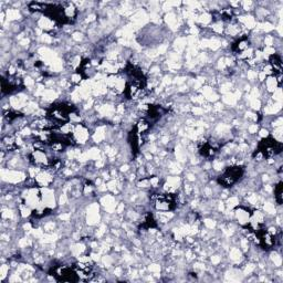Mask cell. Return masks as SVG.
I'll use <instances>...</instances> for the list:
<instances>
[{"label": "cell", "instance_id": "cell-1", "mask_svg": "<svg viewBox=\"0 0 283 283\" xmlns=\"http://www.w3.org/2000/svg\"><path fill=\"white\" fill-rule=\"evenodd\" d=\"M49 115L52 118V121H54L57 123H59V122H67V117H69L67 113L65 112V106H63L62 104L51 108Z\"/></svg>", "mask_w": 283, "mask_h": 283}, {"label": "cell", "instance_id": "cell-2", "mask_svg": "<svg viewBox=\"0 0 283 283\" xmlns=\"http://www.w3.org/2000/svg\"><path fill=\"white\" fill-rule=\"evenodd\" d=\"M1 174H2V179L3 180H7L9 183H19V182L25 180V174L21 173V172L2 169Z\"/></svg>", "mask_w": 283, "mask_h": 283}, {"label": "cell", "instance_id": "cell-3", "mask_svg": "<svg viewBox=\"0 0 283 283\" xmlns=\"http://www.w3.org/2000/svg\"><path fill=\"white\" fill-rule=\"evenodd\" d=\"M73 136H74V139L77 143L84 144L89 138V129L82 124L76 125L74 128V132H73Z\"/></svg>", "mask_w": 283, "mask_h": 283}, {"label": "cell", "instance_id": "cell-4", "mask_svg": "<svg viewBox=\"0 0 283 283\" xmlns=\"http://www.w3.org/2000/svg\"><path fill=\"white\" fill-rule=\"evenodd\" d=\"M31 159L37 166H47L49 164V158L47 154L40 150H34L31 153Z\"/></svg>", "mask_w": 283, "mask_h": 283}, {"label": "cell", "instance_id": "cell-5", "mask_svg": "<svg viewBox=\"0 0 283 283\" xmlns=\"http://www.w3.org/2000/svg\"><path fill=\"white\" fill-rule=\"evenodd\" d=\"M34 178H35V184L40 187H47L53 182V177L49 172H40Z\"/></svg>", "mask_w": 283, "mask_h": 283}, {"label": "cell", "instance_id": "cell-6", "mask_svg": "<svg viewBox=\"0 0 283 283\" xmlns=\"http://www.w3.org/2000/svg\"><path fill=\"white\" fill-rule=\"evenodd\" d=\"M234 215H236V218H237V220H238V222L242 226H246L249 224L250 221V214L249 211L247 210L246 208H238L236 210V212H234Z\"/></svg>", "mask_w": 283, "mask_h": 283}, {"label": "cell", "instance_id": "cell-7", "mask_svg": "<svg viewBox=\"0 0 283 283\" xmlns=\"http://www.w3.org/2000/svg\"><path fill=\"white\" fill-rule=\"evenodd\" d=\"M38 25L45 31H51L54 28V21L49 17H41L38 21Z\"/></svg>", "mask_w": 283, "mask_h": 283}, {"label": "cell", "instance_id": "cell-8", "mask_svg": "<svg viewBox=\"0 0 283 283\" xmlns=\"http://www.w3.org/2000/svg\"><path fill=\"white\" fill-rule=\"evenodd\" d=\"M278 81H276V76H272L269 75L266 79V90L269 92H274L278 89Z\"/></svg>", "mask_w": 283, "mask_h": 283}, {"label": "cell", "instance_id": "cell-9", "mask_svg": "<svg viewBox=\"0 0 283 283\" xmlns=\"http://www.w3.org/2000/svg\"><path fill=\"white\" fill-rule=\"evenodd\" d=\"M240 21L244 25V27H247L249 29L254 28V25H256V20H254V18L251 17V16H249V17H241L240 18Z\"/></svg>", "mask_w": 283, "mask_h": 283}, {"label": "cell", "instance_id": "cell-10", "mask_svg": "<svg viewBox=\"0 0 283 283\" xmlns=\"http://www.w3.org/2000/svg\"><path fill=\"white\" fill-rule=\"evenodd\" d=\"M6 16L8 20H17L18 18H20V13L17 9H9L6 12Z\"/></svg>", "mask_w": 283, "mask_h": 283}, {"label": "cell", "instance_id": "cell-11", "mask_svg": "<svg viewBox=\"0 0 283 283\" xmlns=\"http://www.w3.org/2000/svg\"><path fill=\"white\" fill-rule=\"evenodd\" d=\"M211 20H212V16L207 13V12H204L198 18V21H199L201 25H208L209 22H211Z\"/></svg>", "mask_w": 283, "mask_h": 283}, {"label": "cell", "instance_id": "cell-12", "mask_svg": "<svg viewBox=\"0 0 283 283\" xmlns=\"http://www.w3.org/2000/svg\"><path fill=\"white\" fill-rule=\"evenodd\" d=\"M222 100H224V102H225V103H227V104L233 105V104L236 103V101H237V97H236V96H234L233 94H231V93H227V94H225V95H224Z\"/></svg>", "mask_w": 283, "mask_h": 283}, {"label": "cell", "instance_id": "cell-13", "mask_svg": "<svg viewBox=\"0 0 283 283\" xmlns=\"http://www.w3.org/2000/svg\"><path fill=\"white\" fill-rule=\"evenodd\" d=\"M251 219H253L254 221H257L259 225H260V224H262V222H263V220H264V215H263L261 211L257 210V211H254V212H253V215H252V217H251Z\"/></svg>", "mask_w": 283, "mask_h": 283}, {"label": "cell", "instance_id": "cell-14", "mask_svg": "<svg viewBox=\"0 0 283 283\" xmlns=\"http://www.w3.org/2000/svg\"><path fill=\"white\" fill-rule=\"evenodd\" d=\"M230 258L232 259L233 261H239L241 259V251L238 249V248H233L230 251Z\"/></svg>", "mask_w": 283, "mask_h": 283}, {"label": "cell", "instance_id": "cell-15", "mask_svg": "<svg viewBox=\"0 0 283 283\" xmlns=\"http://www.w3.org/2000/svg\"><path fill=\"white\" fill-rule=\"evenodd\" d=\"M239 205V199L237 198V197H230L229 199L227 200V207L230 209L234 208V207H237Z\"/></svg>", "mask_w": 283, "mask_h": 283}, {"label": "cell", "instance_id": "cell-16", "mask_svg": "<svg viewBox=\"0 0 283 283\" xmlns=\"http://www.w3.org/2000/svg\"><path fill=\"white\" fill-rule=\"evenodd\" d=\"M20 215L22 217H28L31 215V208L27 205H21L20 206Z\"/></svg>", "mask_w": 283, "mask_h": 283}, {"label": "cell", "instance_id": "cell-17", "mask_svg": "<svg viewBox=\"0 0 283 283\" xmlns=\"http://www.w3.org/2000/svg\"><path fill=\"white\" fill-rule=\"evenodd\" d=\"M150 128V124L145 121H141L138 124H137V129H138V133H144L146 132L147 129Z\"/></svg>", "mask_w": 283, "mask_h": 283}, {"label": "cell", "instance_id": "cell-18", "mask_svg": "<svg viewBox=\"0 0 283 283\" xmlns=\"http://www.w3.org/2000/svg\"><path fill=\"white\" fill-rule=\"evenodd\" d=\"M84 251V246L83 244H80V243H77V244H75L72 247V252H73V254L75 256H79L80 253H82Z\"/></svg>", "mask_w": 283, "mask_h": 283}, {"label": "cell", "instance_id": "cell-19", "mask_svg": "<svg viewBox=\"0 0 283 283\" xmlns=\"http://www.w3.org/2000/svg\"><path fill=\"white\" fill-rule=\"evenodd\" d=\"M273 100L276 101V102H279V103H281V101H282V90H281L280 87H278V89L273 92Z\"/></svg>", "mask_w": 283, "mask_h": 283}, {"label": "cell", "instance_id": "cell-20", "mask_svg": "<svg viewBox=\"0 0 283 283\" xmlns=\"http://www.w3.org/2000/svg\"><path fill=\"white\" fill-rule=\"evenodd\" d=\"M9 272V266L7 264H2L0 266V274H1V280H3Z\"/></svg>", "mask_w": 283, "mask_h": 283}, {"label": "cell", "instance_id": "cell-21", "mask_svg": "<svg viewBox=\"0 0 283 283\" xmlns=\"http://www.w3.org/2000/svg\"><path fill=\"white\" fill-rule=\"evenodd\" d=\"M212 31H215L216 33H221L224 31V27H222V23L221 22H216L215 25H212L211 27Z\"/></svg>", "mask_w": 283, "mask_h": 283}, {"label": "cell", "instance_id": "cell-22", "mask_svg": "<svg viewBox=\"0 0 283 283\" xmlns=\"http://www.w3.org/2000/svg\"><path fill=\"white\" fill-rule=\"evenodd\" d=\"M264 210H266V212H269V214H274L275 212L274 205L271 204V202H266V205H264Z\"/></svg>", "mask_w": 283, "mask_h": 283}, {"label": "cell", "instance_id": "cell-23", "mask_svg": "<svg viewBox=\"0 0 283 283\" xmlns=\"http://www.w3.org/2000/svg\"><path fill=\"white\" fill-rule=\"evenodd\" d=\"M272 260H273V262H274V264L275 266H281V262H282V259H281V257L279 256V254H273L272 256Z\"/></svg>", "mask_w": 283, "mask_h": 283}, {"label": "cell", "instance_id": "cell-24", "mask_svg": "<svg viewBox=\"0 0 283 283\" xmlns=\"http://www.w3.org/2000/svg\"><path fill=\"white\" fill-rule=\"evenodd\" d=\"M150 186V179H143L138 183V187H142V188H147Z\"/></svg>", "mask_w": 283, "mask_h": 283}, {"label": "cell", "instance_id": "cell-25", "mask_svg": "<svg viewBox=\"0 0 283 283\" xmlns=\"http://www.w3.org/2000/svg\"><path fill=\"white\" fill-rule=\"evenodd\" d=\"M261 106V102L257 99H254V100L251 101V107L253 108V109H259Z\"/></svg>", "mask_w": 283, "mask_h": 283}, {"label": "cell", "instance_id": "cell-26", "mask_svg": "<svg viewBox=\"0 0 283 283\" xmlns=\"http://www.w3.org/2000/svg\"><path fill=\"white\" fill-rule=\"evenodd\" d=\"M71 79H72V82L79 83V82H81V80H82V75L80 74V73H74V74L71 76Z\"/></svg>", "mask_w": 283, "mask_h": 283}, {"label": "cell", "instance_id": "cell-27", "mask_svg": "<svg viewBox=\"0 0 283 283\" xmlns=\"http://www.w3.org/2000/svg\"><path fill=\"white\" fill-rule=\"evenodd\" d=\"M205 225H206V227L209 228V229H212V228L216 226V222H215L214 220H211V219H206V220H205Z\"/></svg>", "mask_w": 283, "mask_h": 283}, {"label": "cell", "instance_id": "cell-28", "mask_svg": "<svg viewBox=\"0 0 283 283\" xmlns=\"http://www.w3.org/2000/svg\"><path fill=\"white\" fill-rule=\"evenodd\" d=\"M264 43H266V47H272V44H273V38L270 37V35H266V39H264Z\"/></svg>", "mask_w": 283, "mask_h": 283}, {"label": "cell", "instance_id": "cell-29", "mask_svg": "<svg viewBox=\"0 0 283 283\" xmlns=\"http://www.w3.org/2000/svg\"><path fill=\"white\" fill-rule=\"evenodd\" d=\"M116 187H117V184H116V182H115V180H112V182H109V183L107 184V189H109V190H113V192H115Z\"/></svg>", "mask_w": 283, "mask_h": 283}, {"label": "cell", "instance_id": "cell-30", "mask_svg": "<svg viewBox=\"0 0 283 283\" xmlns=\"http://www.w3.org/2000/svg\"><path fill=\"white\" fill-rule=\"evenodd\" d=\"M34 83H35V81L32 77H25V84L27 86H32V85H34Z\"/></svg>", "mask_w": 283, "mask_h": 283}, {"label": "cell", "instance_id": "cell-31", "mask_svg": "<svg viewBox=\"0 0 283 283\" xmlns=\"http://www.w3.org/2000/svg\"><path fill=\"white\" fill-rule=\"evenodd\" d=\"M254 264H249V266H246V269H244V274H250L253 270H254Z\"/></svg>", "mask_w": 283, "mask_h": 283}, {"label": "cell", "instance_id": "cell-32", "mask_svg": "<svg viewBox=\"0 0 283 283\" xmlns=\"http://www.w3.org/2000/svg\"><path fill=\"white\" fill-rule=\"evenodd\" d=\"M72 38H73V40H75V41H80V40L83 39V34L80 33V32H74L73 35H72Z\"/></svg>", "mask_w": 283, "mask_h": 283}, {"label": "cell", "instance_id": "cell-33", "mask_svg": "<svg viewBox=\"0 0 283 283\" xmlns=\"http://www.w3.org/2000/svg\"><path fill=\"white\" fill-rule=\"evenodd\" d=\"M248 129H249V132H250V133H251V134L257 133V131H258V125H257V124L250 125L249 127H248Z\"/></svg>", "mask_w": 283, "mask_h": 283}, {"label": "cell", "instance_id": "cell-34", "mask_svg": "<svg viewBox=\"0 0 283 283\" xmlns=\"http://www.w3.org/2000/svg\"><path fill=\"white\" fill-rule=\"evenodd\" d=\"M259 135H260V137L264 138V137H268V136H269V132H268V129H264V128H263V129L260 131Z\"/></svg>", "mask_w": 283, "mask_h": 283}, {"label": "cell", "instance_id": "cell-35", "mask_svg": "<svg viewBox=\"0 0 283 283\" xmlns=\"http://www.w3.org/2000/svg\"><path fill=\"white\" fill-rule=\"evenodd\" d=\"M241 247H242V249L244 250V251H247V250H248V239H242L241 240Z\"/></svg>", "mask_w": 283, "mask_h": 283}, {"label": "cell", "instance_id": "cell-36", "mask_svg": "<svg viewBox=\"0 0 283 283\" xmlns=\"http://www.w3.org/2000/svg\"><path fill=\"white\" fill-rule=\"evenodd\" d=\"M150 270L152 272H159V270H160V266H157V264H153V266H150Z\"/></svg>", "mask_w": 283, "mask_h": 283}, {"label": "cell", "instance_id": "cell-37", "mask_svg": "<svg viewBox=\"0 0 283 283\" xmlns=\"http://www.w3.org/2000/svg\"><path fill=\"white\" fill-rule=\"evenodd\" d=\"M257 72H253V71H248V77H249L250 80H253V79H256L257 77Z\"/></svg>", "mask_w": 283, "mask_h": 283}, {"label": "cell", "instance_id": "cell-38", "mask_svg": "<svg viewBox=\"0 0 283 283\" xmlns=\"http://www.w3.org/2000/svg\"><path fill=\"white\" fill-rule=\"evenodd\" d=\"M211 262H212L214 264H218V263L220 262V257H218V256H214V257L211 258Z\"/></svg>", "mask_w": 283, "mask_h": 283}, {"label": "cell", "instance_id": "cell-39", "mask_svg": "<svg viewBox=\"0 0 283 283\" xmlns=\"http://www.w3.org/2000/svg\"><path fill=\"white\" fill-rule=\"evenodd\" d=\"M65 202H67V196L65 195H62L60 197V204L62 205V204H65Z\"/></svg>", "mask_w": 283, "mask_h": 283}, {"label": "cell", "instance_id": "cell-40", "mask_svg": "<svg viewBox=\"0 0 283 283\" xmlns=\"http://www.w3.org/2000/svg\"><path fill=\"white\" fill-rule=\"evenodd\" d=\"M127 169H128V166H127V165H123V166H122V169H121V170H122V172H126Z\"/></svg>", "mask_w": 283, "mask_h": 283}, {"label": "cell", "instance_id": "cell-41", "mask_svg": "<svg viewBox=\"0 0 283 283\" xmlns=\"http://www.w3.org/2000/svg\"><path fill=\"white\" fill-rule=\"evenodd\" d=\"M188 179H189V180H195V177L192 175H188Z\"/></svg>", "mask_w": 283, "mask_h": 283}]
</instances>
